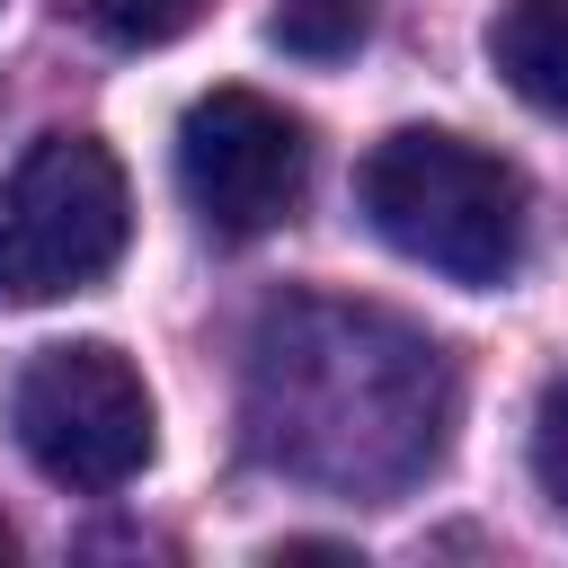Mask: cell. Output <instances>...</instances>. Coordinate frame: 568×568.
Wrapping results in <instances>:
<instances>
[{
  "label": "cell",
  "instance_id": "obj_1",
  "mask_svg": "<svg viewBox=\"0 0 568 568\" xmlns=\"http://www.w3.org/2000/svg\"><path fill=\"white\" fill-rule=\"evenodd\" d=\"M462 417V373L444 337L382 302L284 293L240 346V435L266 470L328 497L417 488Z\"/></svg>",
  "mask_w": 568,
  "mask_h": 568
},
{
  "label": "cell",
  "instance_id": "obj_2",
  "mask_svg": "<svg viewBox=\"0 0 568 568\" xmlns=\"http://www.w3.org/2000/svg\"><path fill=\"white\" fill-rule=\"evenodd\" d=\"M355 213L417 266H435L444 284H506L524 266V240H532V195H524V169L462 142V133H435V124H408L390 142L364 151L355 169Z\"/></svg>",
  "mask_w": 568,
  "mask_h": 568
},
{
  "label": "cell",
  "instance_id": "obj_3",
  "mask_svg": "<svg viewBox=\"0 0 568 568\" xmlns=\"http://www.w3.org/2000/svg\"><path fill=\"white\" fill-rule=\"evenodd\" d=\"M133 240L124 169L98 133H44L0 178V311L89 293Z\"/></svg>",
  "mask_w": 568,
  "mask_h": 568
},
{
  "label": "cell",
  "instance_id": "obj_4",
  "mask_svg": "<svg viewBox=\"0 0 568 568\" xmlns=\"http://www.w3.org/2000/svg\"><path fill=\"white\" fill-rule=\"evenodd\" d=\"M9 426H18V453L53 488H80V497H115L124 479H142V462L160 444L151 382L106 337L44 346L9 390Z\"/></svg>",
  "mask_w": 568,
  "mask_h": 568
},
{
  "label": "cell",
  "instance_id": "obj_5",
  "mask_svg": "<svg viewBox=\"0 0 568 568\" xmlns=\"http://www.w3.org/2000/svg\"><path fill=\"white\" fill-rule=\"evenodd\" d=\"M178 186L213 240H257L311 186V124L257 89H213L178 124Z\"/></svg>",
  "mask_w": 568,
  "mask_h": 568
},
{
  "label": "cell",
  "instance_id": "obj_6",
  "mask_svg": "<svg viewBox=\"0 0 568 568\" xmlns=\"http://www.w3.org/2000/svg\"><path fill=\"white\" fill-rule=\"evenodd\" d=\"M488 62L524 106L568 115V0H506L488 18Z\"/></svg>",
  "mask_w": 568,
  "mask_h": 568
},
{
  "label": "cell",
  "instance_id": "obj_7",
  "mask_svg": "<svg viewBox=\"0 0 568 568\" xmlns=\"http://www.w3.org/2000/svg\"><path fill=\"white\" fill-rule=\"evenodd\" d=\"M373 27V0H275V44L302 62H337L355 53Z\"/></svg>",
  "mask_w": 568,
  "mask_h": 568
},
{
  "label": "cell",
  "instance_id": "obj_8",
  "mask_svg": "<svg viewBox=\"0 0 568 568\" xmlns=\"http://www.w3.org/2000/svg\"><path fill=\"white\" fill-rule=\"evenodd\" d=\"M62 9H80V27H98V36L124 44V53L178 44V36L204 18V0H62Z\"/></svg>",
  "mask_w": 568,
  "mask_h": 568
},
{
  "label": "cell",
  "instance_id": "obj_9",
  "mask_svg": "<svg viewBox=\"0 0 568 568\" xmlns=\"http://www.w3.org/2000/svg\"><path fill=\"white\" fill-rule=\"evenodd\" d=\"M532 479L550 488V506L568 515V373L541 390V408H532Z\"/></svg>",
  "mask_w": 568,
  "mask_h": 568
},
{
  "label": "cell",
  "instance_id": "obj_10",
  "mask_svg": "<svg viewBox=\"0 0 568 568\" xmlns=\"http://www.w3.org/2000/svg\"><path fill=\"white\" fill-rule=\"evenodd\" d=\"M9 550H18V532H9V524H0V559H9Z\"/></svg>",
  "mask_w": 568,
  "mask_h": 568
}]
</instances>
